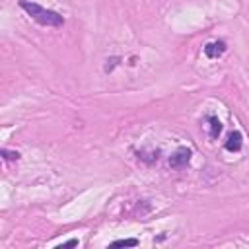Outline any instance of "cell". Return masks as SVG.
I'll list each match as a JSON object with an SVG mask.
<instances>
[{
  "label": "cell",
  "instance_id": "obj_1",
  "mask_svg": "<svg viewBox=\"0 0 249 249\" xmlns=\"http://www.w3.org/2000/svg\"><path fill=\"white\" fill-rule=\"evenodd\" d=\"M19 8L31 19H35L43 27H62L64 25V18L58 12L49 10V8H43L41 4H35V2H29V0H19Z\"/></svg>",
  "mask_w": 249,
  "mask_h": 249
},
{
  "label": "cell",
  "instance_id": "obj_2",
  "mask_svg": "<svg viewBox=\"0 0 249 249\" xmlns=\"http://www.w3.org/2000/svg\"><path fill=\"white\" fill-rule=\"evenodd\" d=\"M191 158H193L191 148L179 146V148L169 156V167H173V169H185V167L191 163Z\"/></svg>",
  "mask_w": 249,
  "mask_h": 249
},
{
  "label": "cell",
  "instance_id": "obj_3",
  "mask_svg": "<svg viewBox=\"0 0 249 249\" xmlns=\"http://www.w3.org/2000/svg\"><path fill=\"white\" fill-rule=\"evenodd\" d=\"M226 49H228V45H226V41H222V39H216V41H210V43H206L204 45V54L208 56V58H220L224 53H226Z\"/></svg>",
  "mask_w": 249,
  "mask_h": 249
},
{
  "label": "cell",
  "instance_id": "obj_4",
  "mask_svg": "<svg viewBox=\"0 0 249 249\" xmlns=\"http://www.w3.org/2000/svg\"><path fill=\"white\" fill-rule=\"evenodd\" d=\"M226 150L228 152H239L241 150V146H243V134L239 132V130H231L230 134H228V138H226Z\"/></svg>",
  "mask_w": 249,
  "mask_h": 249
},
{
  "label": "cell",
  "instance_id": "obj_5",
  "mask_svg": "<svg viewBox=\"0 0 249 249\" xmlns=\"http://www.w3.org/2000/svg\"><path fill=\"white\" fill-rule=\"evenodd\" d=\"M206 123H208V136L212 140H216L222 134V123H220V119L216 115H208L206 117Z\"/></svg>",
  "mask_w": 249,
  "mask_h": 249
},
{
  "label": "cell",
  "instance_id": "obj_6",
  "mask_svg": "<svg viewBox=\"0 0 249 249\" xmlns=\"http://www.w3.org/2000/svg\"><path fill=\"white\" fill-rule=\"evenodd\" d=\"M136 156H138L140 161L152 165V163H156V161L160 160V150H150V152H148V150H140Z\"/></svg>",
  "mask_w": 249,
  "mask_h": 249
},
{
  "label": "cell",
  "instance_id": "obj_7",
  "mask_svg": "<svg viewBox=\"0 0 249 249\" xmlns=\"http://www.w3.org/2000/svg\"><path fill=\"white\" fill-rule=\"evenodd\" d=\"M138 245V239H117L111 243V247H136Z\"/></svg>",
  "mask_w": 249,
  "mask_h": 249
},
{
  "label": "cell",
  "instance_id": "obj_8",
  "mask_svg": "<svg viewBox=\"0 0 249 249\" xmlns=\"http://www.w3.org/2000/svg\"><path fill=\"white\" fill-rule=\"evenodd\" d=\"M2 158H4L6 161H18V160H19V152H12V150H8V148H2Z\"/></svg>",
  "mask_w": 249,
  "mask_h": 249
},
{
  "label": "cell",
  "instance_id": "obj_9",
  "mask_svg": "<svg viewBox=\"0 0 249 249\" xmlns=\"http://www.w3.org/2000/svg\"><path fill=\"white\" fill-rule=\"evenodd\" d=\"M119 56H111V58H107V64H105V72H113V68L119 64Z\"/></svg>",
  "mask_w": 249,
  "mask_h": 249
},
{
  "label": "cell",
  "instance_id": "obj_10",
  "mask_svg": "<svg viewBox=\"0 0 249 249\" xmlns=\"http://www.w3.org/2000/svg\"><path fill=\"white\" fill-rule=\"evenodd\" d=\"M76 245H78V239H68V241H64L62 245H58V247L62 249V247H76Z\"/></svg>",
  "mask_w": 249,
  "mask_h": 249
}]
</instances>
